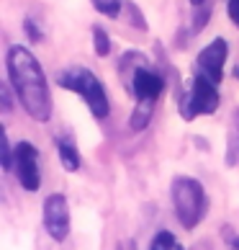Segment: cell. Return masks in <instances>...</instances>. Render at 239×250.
<instances>
[{"label": "cell", "mask_w": 239, "mask_h": 250, "mask_svg": "<svg viewBox=\"0 0 239 250\" xmlns=\"http://www.w3.org/2000/svg\"><path fill=\"white\" fill-rule=\"evenodd\" d=\"M5 67H8V80L21 101L23 111L34 122H49L52 119V93L49 83L44 75L39 60L34 57L31 49L13 44L5 54Z\"/></svg>", "instance_id": "1"}, {"label": "cell", "mask_w": 239, "mask_h": 250, "mask_svg": "<svg viewBox=\"0 0 239 250\" xmlns=\"http://www.w3.org/2000/svg\"><path fill=\"white\" fill-rule=\"evenodd\" d=\"M170 196H172V209H175L178 222L185 229H196L208 209L206 191L201 186V181L190 178V175H178L170 186Z\"/></svg>", "instance_id": "2"}, {"label": "cell", "mask_w": 239, "mask_h": 250, "mask_svg": "<svg viewBox=\"0 0 239 250\" xmlns=\"http://www.w3.org/2000/svg\"><path fill=\"white\" fill-rule=\"evenodd\" d=\"M57 83L62 88L77 93L82 101L88 104L90 114L95 119H106L108 111H111V104H108V93L103 88V83L98 80V75L88 67H70V70H62Z\"/></svg>", "instance_id": "3"}, {"label": "cell", "mask_w": 239, "mask_h": 250, "mask_svg": "<svg viewBox=\"0 0 239 250\" xmlns=\"http://www.w3.org/2000/svg\"><path fill=\"white\" fill-rule=\"evenodd\" d=\"M216 108H219L216 83L201 72V75L193 78L190 90L183 93V98H180V116L185 119V122H193V119L201 116V114H214Z\"/></svg>", "instance_id": "4"}, {"label": "cell", "mask_w": 239, "mask_h": 250, "mask_svg": "<svg viewBox=\"0 0 239 250\" xmlns=\"http://www.w3.org/2000/svg\"><path fill=\"white\" fill-rule=\"evenodd\" d=\"M13 168L16 178L26 191H39L41 186V170H39V150L31 142H18L13 152Z\"/></svg>", "instance_id": "5"}, {"label": "cell", "mask_w": 239, "mask_h": 250, "mask_svg": "<svg viewBox=\"0 0 239 250\" xmlns=\"http://www.w3.org/2000/svg\"><path fill=\"white\" fill-rule=\"evenodd\" d=\"M44 229L54 243H64L70 235V204L64 193H52L44 199Z\"/></svg>", "instance_id": "6"}, {"label": "cell", "mask_w": 239, "mask_h": 250, "mask_svg": "<svg viewBox=\"0 0 239 250\" xmlns=\"http://www.w3.org/2000/svg\"><path fill=\"white\" fill-rule=\"evenodd\" d=\"M126 90L131 93L136 101H157L165 90V80L160 72H154L149 64H139V67L134 70L131 80H129Z\"/></svg>", "instance_id": "7"}, {"label": "cell", "mask_w": 239, "mask_h": 250, "mask_svg": "<svg viewBox=\"0 0 239 250\" xmlns=\"http://www.w3.org/2000/svg\"><path fill=\"white\" fill-rule=\"evenodd\" d=\"M226 57H229V44H226V39L219 36V39H214L211 44H206V47L201 49V54H198V70L219 85V83L224 80Z\"/></svg>", "instance_id": "8"}, {"label": "cell", "mask_w": 239, "mask_h": 250, "mask_svg": "<svg viewBox=\"0 0 239 250\" xmlns=\"http://www.w3.org/2000/svg\"><path fill=\"white\" fill-rule=\"evenodd\" d=\"M54 145H57V155H59L62 168L70 170V173L80 170L82 157H80V150H77L75 140H72V137H67V134H59V137H54Z\"/></svg>", "instance_id": "9"}, {"label": "cell", "mask_w": 239, "mask_h": 250, "mask_svg": "<svg viewBox=\"0 0 239 250\" xmlns=\"http://www.w3.org/2000/svg\"><path fill=\"white\" fill-rule=\"evenodd\" d=\"M152 111H154V101H136V108H134L131 119H129V126H131L134 132L147 129L152 122Z\"/></svg>", "instance_id": "10"}, {"label": "cell", "mask_w": 239, "mask_h": 250, "mask_svg": "<svg viewBox=\"0 0 239 250\" xmlns=\"http://www.w3.org/2000/svg\"><path fill=\"white\" fill-rule=\"evenodd\" d=\"M149 250H185V248H183V243L170 232V229H160V232L152 237Z\"/></svg>", "instance_id": "11"}, {"label": "cell", "mask_w": 239, "mask_h": 250, "mask_svg": "<svg viewBox=\"0 0 239 250\" xmlns=\"http://www.w3.org/2000/svg\"><path fill=\"white\" fill-rule=\"evenodd\" d=\"M229 165L237 163L239 157V108L234 111V119H232V134H229Z\"/></svg>", "instance_id": "12"}, {"label": "cell", "mask_w": 239, "mask_h": 250, "mask_svg": "<svg viewBox=\"0 0 239 250\" xmlns=\"http://www.w3.org/2000/svg\"><path fill=\"white\" fill-rule=\"evenodd\" d=\"M93 47L98 57H108L111 52V39H108V31H103L100 26H93Z\"/></svg>", "instance_id": "13"}, {"label": "cell", "mask_w": 239, "mask_h": 250, "mask_svg": "<svg viewBox=\"0 0 239 250\" xmlns=\"http://www.w3.org/2000/svg\"><path fill=\"white\" fill-rule=\"evenodd\" d=\"M93 5L98 13L108 18H118V13H121V0H93Z\"/></svg>", "instance_id": "14"}, {"label": "cell", "mask_w": 239, "mask_h": 250, "mask_svg": "<svg viewBox=\"0 0 239 250\" xmlns=\"http://www.w3.org/2000/svg\"><path fill=\"white\" fill-rule=\"evenodd\" d=\"M13 152H16V150H11L8 137H3V157H0V163H3V170H5V173L13 168Z\"/></svg>", "instance_id": "15"}, {"label": "cell", "mask_w": 239, "mask_h": 250, "mask_svg": "<svg viewBox=\"0 0 239 250\" xmlns=\"http://www.w3.org/2000/svg\"><path fill=\"white\" fill-rule=\"evenodd\" d=\"M226 11H229V18H232V23L239 29V0H229V3H226Z\"/></svg>", "instance_id": "16"}, {"label": "cell", "mask_w": 239, "mask_h": 250, "mask_svg": "<svg viewBox=\"0 0 239 250\" xmlns=\"http://www.w3.org/2000/svg\"><path fill=\"white\" fill-rule=\"evenodd\" d=\"M26 31H29V36H31L34 42H39V39H41V34L36 31V26L31 23V18H26Z\"/></svg>", "instance_id": "17"}, {"label": "cell", "mask_w": 239, "mask_h": 250, "mask_svg": "<svg viewBox=\"0 0 239 250\" xmlns=\"http://www.w3.org/2000/svg\"><path fill=\"white\" fill-rule=\"evenodd\" d=\"M232 245H234V248L239 250V237H234V240H232Z\"/></svg>", "instance_id": "18"}, {"label": "cell", "mask_w": 239, "mask_h": 250, "mask_svg": "<svg viewBox=\"0 0 239 250\" xmlns=\"http://www.w3.org/2000/svg\"><path fill=\"white\" fill-rule=\"evenodd\" d=\"M234 78L239 80V64H237V67H234Z\"/></svg>", "instance_id": "19"}, {"label": "cell", "mask_w": 239, "mask_h": 250, "mask_svg": "<svg viewBox=\"0 0 239 250\" xmlns=\"http://www.w3.org/2000/svg\"><path fill=\"white\" fill-rule=\"evenodd\" d=\"M190 3H193V5H201V3H203V0H190Z\"/></svg>", "instance_id": "20"}]
</instances>
